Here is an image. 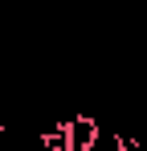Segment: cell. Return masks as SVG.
Returning a JSON list of instances; mask_svg holds the SVG:
<instances>
[{"instance_id":"obj_1","label":"cell","mask_w":147,"mask_h":151,"mask_svg":"<svg viewBox=\"0 0 147 151\" xmlns=\"http://www.w3.org/2000/svg\"><path fill=\"white\" fill-rule=\"evenodd\" d=\"M98 131L102 127L90 119V114H70L66 119V135H70V151H94Z\"/></svg>"}]
</instances>
